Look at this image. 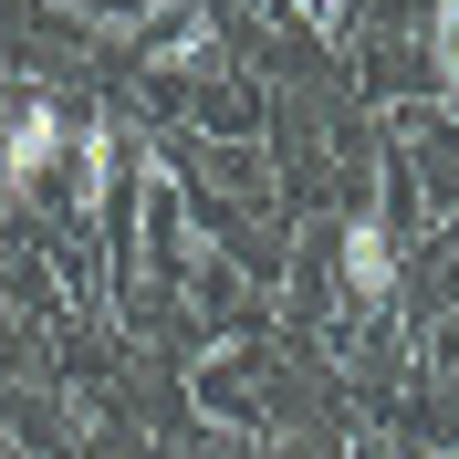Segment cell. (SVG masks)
Wrapping results in <instances>:
<instances>
[{"label":"cell","mask_w":459,"mask_h":459,"mask_svg":"<svg viewBox=\"0 0 459 459\" xmlns=\"http://www.w3.org/2000/svg\"><path fill=\"white\" fill-rule=\"evenodd\" d=\"M63 146H74L63 105H53V94H22V105H11V126H0V188H11V199H31V188L63 168Z\"/></svg>","instance_id":"1"},{"label":"cell","mask_w":459,"mask_h":459,"mask_svg":"<svg viewBox=\"0 0 459 459\" xmlns=\"http://www.w3.org/2000/svg\"><path fill=\"white\" fill-rule=\"evenodd\" d=\"M429 459H459V449H429Z\"/></svg>","instance_id":"5"},{"label":"cell","mask_w":459,"mask_h":459,"mask_svg":"<svg viewBox=\"0 0 459 459\" xmlns=\"http://www.w3.org/2000/svg\"><path fill=\"white\" fill-rule=\"evenodd\" d=\"M429 63H438V84L459 94V0H438V11H429Z\"/></svg>","instance_id":"4"},{"label":"cell","mask_w":459,"mask_h":459,"mask_svg":"<svg viewBox=\"0 0 459 459\" xmlns=\"http://www.w3.org/2000/svg\"><path fill=\"white\" fill-rule=\"evenodd\" d=\"M334 272H344V292H355L366 314H386V303H397V230H386V209H355V220H344Z\"/></svg>","instance_id":"2"},{"label":"cell","mask_w":459,"mask_h":459,"mask_svg":"<svg viewBox=\"0 0 459 459\" xmlns=\"http://www.w3.org/2000/svg\"><path fill=\"white\" fill-rule=\"evenodd\" d=\"M115 188V115L94 105V115H74V209H94Z\"/></svg>","instance_id":"3"}]
</instances>
